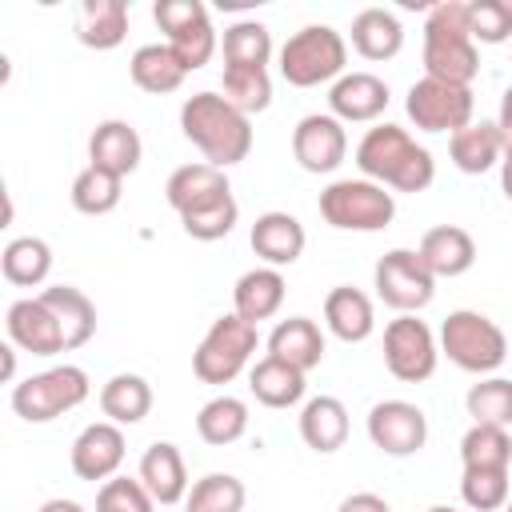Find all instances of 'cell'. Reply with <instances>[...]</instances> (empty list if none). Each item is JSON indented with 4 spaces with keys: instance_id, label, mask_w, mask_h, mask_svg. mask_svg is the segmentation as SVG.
I'll list each match as a JSON object with an SVG mask.
<instances>
[{
    "instance_id": "cell-1",
    "label": "cell",
    "mask_w": 512,
    "mask_h": 512,
    "mask_svg": "<svg viewBox=\"0 0 512 512\" xmlns=\"http://www.w3.org/2000/svg\"><path fill=\"white\" fill-rule=\"evenodd\" d=\"M356 168L364 180H376L396 192H424L436 180V160L424 144H416L400 124H376L356 144Z\"/></svg>"
},
{
    "instance_id": "cell-2",
    "label": "cell",
    "mask_w": 512,
    "mask_h": 512,
    "mask_svg": "<svg viewBox=\"0 0 512 512\" xmlns=\"http://www.w3.org/2000/svg\"><path fill=\"white\" fill-rule=\"evenodd\" d=\"M180 132L216 168H232V164H240L252 152V116L232 108L220 92L188 96L180 104Z\"/></svg>"
},
{
    "instance_id": "cell-3",
    "label": "cell",
    "mask_w": 512,
    "mask_h": 512,
    "mask_svg": "<svg viewBox=\"0 0 512 512\" xmlns=\"http://www.w3.org/2000/svg\"><path fill=\"white\" fill-rule=\"evenodd\" d=\"M480 72V48L468 28L464 0H440L424 16V76L472 88Z\"/></svg>"
},
{
    "instance_id": "cell-4",
    "label": "cell",
    "mask_w": 512,
    "mask_h": 512,
    "mask_svg": "<svg viewBox=\"0 0 512 512\" xmlns=\"http://www.w3.org/2000/svg\"><path fill=\"white\" fill-rule=\"evenodd\" d=\"M440 352L460 372L488 376L508 360V336L492 316L472 312V308H456L440 324Z\"/></svg>"
},
{
    "instance_id": "cell-5",
    "label": "cell",
    "mask_w": 512,
    "mask_h": 512,
    "mask_svg": "<svg viewBox=\"0 0 512 512\" xmlns=\"http://www.w3.org/2000/svg\"><path fill=\"white\" fill-rule=\"evenodd\" d=\"M348 64V44L332 24H304L292 32L280 48V76L292 88H316V84H336Z\"/></svg>"
},
{
    "instance_id": "cell-6",
    "label": "cell",
    "mask_w": 512,
    "mask_h": 512,
    "mask_svg": "<svg viewBox=\"0 0 512 512\" xmlns=\"http://www.w3.org/2000/svg\"><path fill=\"white\" fill-rule=\"evenodd\" d=\"M92 384L88 372L76 364H56L44 372H32L28 380L12 384V412L28 424H48L88 400Z\"/></svg>"
},
{
    "instance_id": "cell-7",
    "label": "cell",
    "mask_w": 512,
    "mask_h": 512,
    "mask_svg": "<svg viewBox=\"0 0 512 512\" xmlns=\"http://www.w3.org/2000/svg\"><path fill=\"white\" fill-rule=\"evenodd\" d=\"M256 344H260L256 324L240 320L236 312L216 316L212 328L204 332V340L192 352L196 380H204V384H232L248 368V360L256 356Z\"/></svg>"
},
{
    "instance_id": "cell-8",
    "label": "cell",
    "mask_w": 512,
    "mask_h": 512,
    "mask_svg": "<svg viewBox=\"0 0 512 512\" xmlns=\"http://www.w3.org/2000/svg\"><path fill=\"white\" fill-rule=\"evenodd\" d=\"M320 216L340 232H380L396 216V196L376 180H332L320 192Z\"/></svg>"
},
{
    "instance_id": "cell-9",
    "label": "cell",
    "mask_w": 512,
    "mask_h": 512,
    "mask_svg": "<svg viewBox=\"0 0 512 512\" xmlns=\"http://www.w3.org/2000/svg\"><path fill=\"white\" fill-rule=\"evenodd\" d=\"M372 284H376V296L396 312H420L436 296V276L428 272L416 248L384 252L372 268Z\"/></svg>"
},
{
    "instance_id": "cell-10",
    "label": "cell",
    "mask_w": 512,
    "mask_h": 512,
    "mask_svg": "<svg viewBox=\"0 0 512 512\" xmlns=\"http://www.w3.org/2000/svg\"><path fill=\"white\" fill-rule=\"evenodd\" d=\"M472 108H476L472 88L444 84L432 76H420L404 100V112L420 132H448V136L472 124Z\"/></svg>"
},
{
    "instance_id": "cell-11",
    "label": "cell",
    "mask_w": 512,
    "mask_h": 512,
    "mask_svg": "<svg viewBox=\"0 0 512 512\" xmlns=\"http://www.w3.org/2000/svg\"><path fill=\"white\" fill-rule=\"evenodd\" d=\"M436 360H440V344L416 312H400L396 320H388V328H384V364L396 380L420 384L436 372Z\"/></svg>"
},
{
    "instance_id": "cell-12",
    "label": "cell",
    "mask_w": 512,
    "mask_h": 512,
    "mask_svg": "<svg viewBox=\"0 0 512 512\" xmlns=\"http://www.w3.org/2000/svg\"><path fill=\"white\" fill-rule=\"evenodd\" d=\"M368 440L384 456H416L428 440V416L412 400H380L368 412Z\"/></svg>"
},
{
    "instance_id": "cell-13",
    "label": "cell",
    "mask_w": 512,
    "mask_h": 512,
    "mask_svg": "<svg viewBox=\"0 0 512 512\" xmlns=\"http://www.w3.org/2000/svg\"><path fill=\"white\" fill-rule=\"evenodd\" d=\"M292 156L304 172H336L348 156V132L332 112H308L292 128Z\"/></svg>"
},
{
    "instance_id": "cell-14",
    "label": "cell",
    "mask_w": 512,
    "mask_h": 512,
    "mask_svg": "<svg viewBox=\"0 0 512 512\" xmlns=\"http://www.w3.org/2000/svg\"><path fill=\"white\" fill-rule=\"evenodd\" d=\"M4 328H8V340H12L20 352H32V356L68 352V348H64V332H60L52 308H48L40 296H24V300L8 304Z\"/></svg>"
},
{
    "instance_id": "cell-15",
    "label": "cell",
    "mask_w": 512,
    "mask_h": 512,
    "mask_svg": "<svg viewBox=\"0 0 512 512\" xmlns=\"http://www.w3.org/2000/svg\"><path fill=\"white\" fill-rule=\"evenodd\" d=\"M72 472L80 480H112L124 464V428L112 420H96L88 424L76 440H72Z\"/></svg>"
},
{
    "instance_id": "cell-16",
    "label": "cell",
    "mask_w": 512,
    "mask_h": 512,
    "mask_svg": "<svg viewBox=\"0 0 512 512\" xmlns=\"http://www.w3.org/2000/svg\"><path fill=\"white\" fill-rule=\"evenodd\" d=\"M328 108L340 124H368L388 108V84L376 72H344L328 88Z\"/></svg>"
},
{
    "instance_id": "cell-17",
    "label": "cell",
    "mask_w": 512,
    "mask_h": 512,
    "mask_svg": "<svg viewBox=\"0 0 512 512\" xmlns=\"http://www.w3.org/2000/svg\"><path fill=\"white\" fill-rule=\"evenodd\" d=\"M224 196H232L228 176H224V168H216V164H208V160H200V164H180V168L168 176V184H164V200L172 204L176 216L196 212V208H208V204H216V200H224Z\"/></svg>"
},
{
    "instance_id": "cell-18",
    "label": "cell",
    "mask_w": 512,
    "mask_h": 512,
    "mask_svg": "<svg viewBox=\"0 0 512 512\" xmlns=\"http://www.w3.org/2000/svg\"><path fill=\"white\" fill-rule=\"evenodd\" d=\"M248 244H252V252L268 268H284V264H296L304 256L308 236H304V224L292 212H276L272 208V212H260L256 216V224L248 232Z\"/></svg>"
},
{
    "instance_id": "cell-19",
    "label": "cell",
    "mask_w": 512,
    "mask_h": 512,
    "mask_svg": "<svg viewBox=\"0 0 512 512\" xmlns=\"http://www.w3.org/2000/svg\"><path fill=\"white\" fill-rule=\"evenodd\" d=\"M140 156H144V144L128 120H100L88 136V164L104 168L120 180L140 168Z\"/></svg>"
},
{
    "instance_id": "cell-20",
    "label": "cell",
    "mask_w": 512,
    "mask_h": 512,
    "mask_svg": "<svg viewBox=\"0 0 512 512\" xmlns=\"http://www.w3.org/2000/svg\"><path fill=\"white\" fill-rule=\"evenodd\" d=\"M416 252H420V260L428 264V272L436 280L464 276L476 264V240L460 224H436V228H428Z\"/></svg>"
},
{
    "instance_id": "cell-21",
    "label": "cell",
    "mask_w": 512,
    "mask_h": 512,
    "mask_svg": "<svg viewBox=\"0 0 512 512\" xmlns=\"http://www.w3.org/2000/svg\"><path fill=\"white\" fill-rule=\"evenodd\" d=\"M136 476H140V484L152 492V500H156L160 508L188 500V468H184L180 448L168 444V440L148 444V452L140 456V472H136Z\"/></svg>"
},
{
    "instance_id": "cell-22",
    "label": "cell",
    "mask_w": 512,
    "mask_h": 512,
    "mask_svg": "<svg viewBox=\"0 0 512 512\" xmlns=\"http://www.w3.org/2000/svg\"><path fill=\"white\" fill-rule=\"evenodd\" d=\"M284 292H288V284H284L280 268H268V264L264 268H248L232 288V312L240 320H248V324L272 320L280 312V304H284Z\"/></svg>"
},
{
    "instance_id": "cell-23",
    "label": "cell",
    "mask_w": 512,
    "mask_h": 512,
    "mask_svg": "<svg viewBox=\"0 0 512 512\" xmlns=\"http://www.w3.org/2000/svg\"><path fill=\"white\" fill-rule=\"evenodd\" d=\"M324 324L336 340L344 344H360L372 336L376 328V312H372V300L352 288V284H336L328 296H324Z\"/></svg>"
},
{
    "instance_id": "cell-24",
    "label": "cell",
    "mask_w": 512,
    "mask_h": 512,
    "mask_svg": "<svg viewBox=\"0 0 512 512\" xmlns=\"http://www.w3.org/2000/svg\"><path fill=\"white\" fill-rule=\"evenodd\" d=\"M300 440L312 452H320V456L340 452L344 440H348V408H344V400H336V396H312L300 408Z\"/></svg>"
},
{
    "instance_id": "cell-25",
    "label": "cell",
    "mask_w": 512,
    "mask_h": 512,
    "mask_svg": "<svg viewBox=\"0 0 512 512\" xmlns=\"http://www.w3.org/2000/svg\"><path fill=\"white\" fill-rule=\"evenodd\" d=\"M448 156H452V164H456L464 176H480V172L496 168V164L504 160V140H500L496 120H472L468 128L452 132Z\"/></svg>"
},
{
    "instance_id": "cell-26",
    "label": "cell",
    "mask_w": 512,
    "mask_h": 512,
    "mask_svg": "<svg viewBox=\"0 0 512 512\" xmlns=\"http://www.w3.org/2000/svg\"><path fill=\"white\" fill-rule=\"evenodd\" d=\"M40 300L52 308V316H56V324H60V332H64V348H68V352L84 348V344L96 336V304H92L80 288H72V284H52V288L40 292Z\"/></svg>"
},
{
    "instance_id": "cell-27",
    "label": "cell",
    "mask_w": 512,
    "mask_h": 512,
    "mask_svg": "<svg viewBox=\"0 0 512 512\" xmlns=\"http://www.w3.org/2000/svg\"><path fill=\"white\" fill-rule=\"evenodd\" d=\"M268 356L288 360V364L300 368V372H312V368L324 360V332H320V324L308 320V316H288V320H280V324L272 328V336H268Z\"/></svg>"
},
{
    "instance_id": "cell-28",
    "label": "cell",
    "mask_w": 512,
    "mask_h": 512,
    "mask_svg": "<svg viewBox=\"0 0 512 512\" xmlns=\"http://www.w3.org/2000/svg\"><path fill=\"white\" fill-rule=\"evenodd\" d=\"M304 376H308V372L292 368L288 360L260 356V360L252 364V372H248V392H252L264 408H292V404L304 400V388H308Z\"/></svg>"
},
{
    "instance_id": "cell-29",
    "label": "cell",
    "mask_w": 512,
    "mask_h": 512,
    "mask_svg": "<svg viewBox=\"0 0 512 512\" xmlns=\"http://www.w3.org/2000/svg\"><path fill=\"white\" fill-rule=\"evenodd\" d=\"M128 36V0H84L76 20V40L84 48L108 52L120 48Z\"/></svg>"
},
{
    "instance_id": "cell-30",
    "label": "cell",
    "mask_w": 512,
    "mask_h": 512,
    "mask_svg": "<svg viewBox=\"0 0 512 512\" xmlns=\"http://www.w3.org/2000/svg\"><path fill=\"white\" fill-rule=\"evenodd\" d=\"M128 72H132V84L148 96H168L188 76V68L180 64V56L168 44H140L128 60Z\"/></svg>"
},
{
    "instance_id": "cell-31",
    "label": "cell",
    "mask_w": 512,
    "mask_h": 512,
    "mask_svg": "<svg viewBox=\"0 0 512 512\" xmlns=\"http://www.w3.org/2000/svg\"><path fill=\"white\" fill-rule=\"evenodd\" d=\"M352 48L364 60H392L404 48V24L388 8H364L352 16Z\"/></svg>"
},
{
    "instance_id": "cell-32",
    "label": "cell",
    "mask_w": 512,
    "mask_h": 512,
    "mask_svg": "<svg viewBox=\"0 0 512 512\" xmlns=\"http://www.w3.org/2000/svg\"><path fill=\"white\" fill-rule=\"evenodd\" d=\"M100 412L112 424H140L152 412V384L140 372H116L104 388H100Z\"/></svg>"
},
{
    "instance_id": "cell-33",
    "label": "cell",
    "mask_w": 512,
    "mask_h": 512,
    "mask_svg": "<svg viewBox=\"0 0 512 512\" xmlns=\"http://www.w3.org/2000/svg\"><path fill=\"white\" fill-rule=\"evenodd\" d=\"M0 272L16 288L44 284L48 272H52V248H48V240H40V236H16V240H8L4 252H0Z\"/></svg>"
},
{
    "instance_id": "cell-34",
    "label": "cell",
    "mask_w": 512,
    "mask_h": 512,
    "mask_svg": "<svg viewBox=\"0 0 512 512\" xmlns=\"http://www.w3.org/2000/svg\"><path fill=\"white\" fill-rule=\"evenodd\" d=\"M196 432L204 444L212 448H228L248 432V404L240 396H212L200 412H196Z\"/></svg>"
},
{
    "instance_id": "cell-35",
    "label": "cell",
    "mask_w": 512,
    "mask_h": 512,
    "mask_svg": "<svg viewBox=\"0 0 512 512\" xmlns=\"http://www.w3.org/2000/svg\"><path fill=\"white\" fill-rule=\"evenodd\" d=\"M220 52H224V64L268 68V60H272V32L260 20H236V24L224 28Z\"/></svg>"
},
{
    "instance_id": "cell-36",
    "label": "cell",
    "mask_w": 512,
    "mask_h": 512,
    "mask_svg": "<svg viewBox=\"0 0 512 512\" xmlns=\"http://www.w3.org/2000/svg\"><path fill=\"white\" fill-rule=\"evenodd\" d=\"M220 96L240 108L244 116H256L272 104V76L268 68H236V64H224V76H220Z\"/></svg>"
},
{
    "instance_id": "cell-37",
    "label": "cell",
    "mask_w": 512,
    "mask_h": 512,
    "mask_svg": "<svg viewBox=\"0 0 512 512\" xmlns=\"http://www.w3.org/2000/svg\"><path fill=\"white\" fill-rule=\"evenodd\" d=\"M120 196H124V180L112 176V172H104V168H92L88 164L72 180V208L84 212V216H108L120 204Z\"/></svg>"
},
{
    "instance_id": "cell-38",
    "label": "cell",
    "mask_w": 512,
    "mask_h": 512,
    "mask_svg": "<svg viewBox=\"0 0 512 512\" xmlns=\"http://www.w3.org/2000/svg\"><path fill=\"white\" fill-rule=\"evenodd\" d=\"M244 480H236L232 472H208L188 488L184 508L188 512H244Z\"/></svg>"
},
{
    "instance_id": "cell-39",
    "label": "cell",
    "mask_w": 512,
    "mask_h": 512,
    "mask_svg": "<svg viewBox=\"0 0 512 512\" xmlns=\"http://www.w3.org/2000/svg\"><path fill=\"white\" fill-rule=\"evenodd\" d=\"M464 468H508L512 464V436L496 424H472L460 440Z\"/></svg>"
},
{
    "instance_id": "cell-40",
    "label": "cell",
    "mask_w": 512,
    "mask_h": 512,
    "mask_svg": "<svg viewBox=\"0 0 512 512\" xmlns=\"http://www.w3.org/2000/svg\"><path fill=\"white\" fill-rule=\"evenodd\" d=\"M472 424H496V428H512V380L504 376H484L468 388L464 396Z\"/></svg>"
},
{
    "instance_id": "cell-41",
    "label": "cell",
    "mask_w": 512,
    "mask_h": 512,
    "mask_svg": "<svg viewBox=\"0 0 512 512\" xmlns=\"http://www.w3.org/2000/svg\"><path fill=\"white\" fill-rule=\"evenodd\" d=\"M164 44L180 56V64H184L188 72L204 68V64L216 56V28H212V16L204 12V16H196L192 24H184V28L168 32V40H164Z\"/></svg>"
},
{
    "instance_id": "cell-42",
    "label": "cell",
    "mask_w": 512,
    "mask_h": 512,
    "mask_svg": "<svg viewBox=\"0 0 512 512\" xmlns=\"http://www.w3.org/2000/svg\"><path fill=\"white\" fill-rule=\"evenodd\" d=\"M460 496L472 512H496L508 504V468H464Z\"/></svg>"
},
{
    "instance_id": "cell-43",
    "label": "cell",
    "mask_w": 512,
    "mask_h": 512,
    "mask_svg": "<svg viewBox=\"0 0 512 512\" xmlns=\"http://www.w3.org/2000/svg\"><path fill=\"white\" fill-rule=\"evenodd\" d=\"M236 220H240V204H236V196H224V200H216V204H208V208L184 212V216H180V228H184L192 240L212 244V240H224V236L236 228Z\"/></svg>"
},
{
    "instance_id": "cell-44",
    "label": "cell",
    "mask_w": 512,
    "mask_h": 512,
    "mask_svg": "<svg viewBox=\"0 0 512 512\" xmlns=\"http://www.w3.org/2000/svg\"><path fill=\"white\" fill-rule=\"evenodd\" d=\"M468 28L476 44H504L512 40V4L508 0H472Z\"/></svg>"
},
{
    "instance_id": "cell-45",
    "label": "cell",
    "mask_w": 512,
    "mask_h": 512,
    "mask_svg": "<svg viewBox=\"0 0 512 512\" xmlns=\"http://www.w3.org/2000/svg\"><path fill=\"white\" fill-rule=\"evenodd\" d=\"M96 512H156V500L140 476H112L96 492Z\"/></svg>"
},
{
    "instance_id": "cell-46",
    "label": "cell",
    "mask_w": 512,
    "mask_h": 512,
    "mask_svg": "<svg viewBox=\"0 0 512 512\" xmlns=\"http://www.w3.org/2000/svg\"><path fill=\"white\" fill-rule=\"evenodd\" d=\"M208 8L200 4V0H156V8H152V20L160 24V32L168 36V32H176V28H184V24H192L196 16H204Z\"/></svg>"
},
{
    "instance_id": "cell-47",
    "label": "cell",
    "mask_w": 512,
    "mask_h": 512,
    "mask_svg": "<svg viewBox=\"0 0 512 512\" xmlns=\"http://www.w3.org/2000/svg\"><path fill=\"white\" fill-rule=\"evenodd\" d=\"M336 512H392V508H388V500L376 496V492H352V496L340 500Z\"/></svg>"
},
{
    "instance_id": "cell-48",
    "label": "cell",
    "mask_w": 512,
    "mask_h": 512,
    "mask_svg": "<svg viewBox=\"0 0 512 512\" xmlns=\"http://www.w3.org/2000/svg\"><path fill=\"white\" fill-rule=\"evenodd\" d=\"M496 128H500L504 152H512V84H508V88H504V96H500V116H496Z\"/></svg>"
},
{
    "instance_id": "cell-49",
    "label": "cell",
    "mask_w": 512,
    "mask_h": 512,
    "mask_svg": "<svg viewBox=\"0 0 512 512\" xmlns=\"http://www.w3.org/2000/svg\"><path fill=\"white\" fill-rule=\"evenodd\" d=\"M0 360H4L0 376H4V384H12V380H16V344H12V340H8V344H0Z\"/></svg>"
},
{
    "instance_id": "cell-50",
    "label": "cell",
    "mask_w": 512,
    "mask_h": 512,
    "mask_svg": "<svg viewBox=\"0 0 512 512\" xmlns=\"http://www.w3.org/2000/svg\"><path fill=\"white\" fill-rule=\"evenodd\" d=\"M36 512H84V504H76V500H64V496H56V500H44Z\"/></svg>"
},
{
    "instance_id": "cell-51",
    "label": "cell",
    "mask_w": 512,
    "mask_h": 512,
    "mask_svg": "<svg viewBox=\"0 0 512 512\" xmlns=\"http://www.w3.org/2000/svg\"><path fill=\"white\" fill-rule=\"evenodd\" d=\"M500 188L512 200V152H504V160H500Z\"/></svg>"
},
{
    "instance_id": "cell-52",
    "label": "cell",
    "mask_w": 512,
    "mask_h": 512,
    "mask_svg": "<svg viewBox=\"0 0 512 512\" xmlns=\"http://www.w3.org/2000/svg\"><path fill=\"white\" fill-rule=\"evenodd\" d=\"M428 512H460V508H448V504H432Z\"/></svg>"
},
{
    "instance_id": "cell-53",
    "label": "cell",
    "mask_w": 512,
    "mask_h": 512,
    "mask_svg": "<svg viewBox=\"0 0 512 512\" xmlns=\"http://www.w3.org/2000/svg\"><path fill=\"white\" fill-rule=\"evenodd\" d=\"M504 512H512V496H508V504H504Z\"/></svg>"
}]
</instances>
